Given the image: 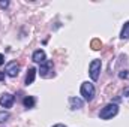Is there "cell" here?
<instances>
[{"label":"cell","mask_w":129,"mask_h":127,"mask_svg":"<svg viewBox=\"0 0 129 127\" xmlns=\"http://www.w3.org/2000/svg\"><path fill=\"white\" fill-rule=\"evenodd\" d=\"M117 112H119V106H117L116 103H108V105H105V106L101 109L99 118H101V120H110V118L116 117Z\"/></svg>","instance_id":"obj_1"},{"label":"cell","mask_w":129,"mask_h":127,"mask_svg":"<svg viewBox=\"0 0 129 127\" xmlns=\"http://www.w3.org/2000/svg\"><path fill=\"white\" fill-rule=\"evenodd\" d=\"M80 91H81V96L84 97V100H87V102H90V100L95 97V93H96L95 85H93L92 82H83Z\"/></svg>","instance_id":"obj_2"},{"label":"cell","mask_w":129,"mask_h":127,"mask_svg":"<svg viewBox=\"0 0 129 127\" xmlns=\"http://www.w3.org/2000/svg\"><path fill=\"white\" fill-rule=\"evenodd\" d=\"M101 67H102V61L101 60H93L90 66H89V73H90V78L92 81H98L99 79V73H101Z\"/></svg>","instance_id":"obj_3"},{"label":"cell","mask_w":129,"mask_h":127,"mask_svg":"<svg viewBox=\"0 0 129 127\" xmlns=\"http://www.w3.org/2000/svg\"><path fill=\"white\" fill-rule=\"evenodd\" d=\"M39 73L42 78H50V76H54V72H53V63L51 61H45V63L41 64L39 67Z\"/></svg>","instance_id":"obj_4"},{"label":"cell","mask_w":129,"mask_h":127,"mask_svg":"<svg viewBox=\"0 0 129 127\" xmlns=\"http://www.w3.org/2000/svg\"><path fill=\"white\" fill-rule=\"evenodd\" d=\"M5 73L8 76H11V78H15L20 73V64L17 61H9L6 64V67H5Z\"/></svg>","instance_id":"obj_5"},{"label":"cell","mask_w":129,"mask_h":127,"mask_svg":"<svg viewBox=\"0 0 129 127\" xmlns=\"http://www.w3.org/2000/svg\"><path fill=\"white\" fill-rule=\"evenodd\" d=\"M14 102H15V97L11 93H3L0 96V106H3V108H12Z\"/></svg>","instance_id":"obj_6"},{"label":"cell","mask_w":129,"mask_h":127,"mask_svg":"<svg viewBox=\"0 0 129 127\" xmlns=\"http://www.w3.org/2000/svg\"><path fill=\"white\" fill-rule=\"evenodd\" d=\"M32 60L35 63H45L47 61V55H45V51H42V49H36L35 52H33L32 55Z\"/></svg>","instance_id":"obj_7"},{"label":"cell","mask_w":129,"mask_h":127,"mask_svg":"<svg viewBox=\"0 0 129 127\" xmlns=\"http://www.w3.org/2000/svg\"><path fill=\"white\" fill-rule=\"evenodd\" d=\"M69 105H71V109H81L84 106V102L80 99V97H69Z\"/></svg>","instance_id":"obj_8"},{"label":"cell","mask_w":129,"mask_h":127,"mask_svg":"<svg viewBox=\"0 0 129 127\" xmlns=\"http://www.w3.org/2000/svg\"><path fill=\"white\" fill-rule=\"evenodd\" d=\"M35 76H36V69H35V67H29L27 75H26V85H30V84H33Z\"/></svg>","instance_id":"obj_9"},{"label":"cell","mask_w":129,"mask_h":127,"mask_svg":"<svg viewBox=\"0 0 129 127\" xmlns=\"http://www.w3.org/2000/svg\"><path fill=\"white\" fill-rule=\"evenodd\" d=\"M23 105H24V108H33L35 105H36V99L33 97V96H26L24 99H23Z\"/></svg>","instance_id":"obj_10"},{"label":"cell","mask_w":129,"mask_h":127,"mask_svg":"<svg viewBox=\"0 0 129 127\" xmlns=\"http://www.w3.org/2000/svg\"><path fill=\"white\" fill-rule=\"evenodd\" d=\"M120 37L122 39H129V21L125 23V26L122 29V33H120Z\"/></svg>","instance_id":"obj_11"},{"label":"cell","mask_w":129,"mask_h":127,"mask_svg":"<svg viewBox=\"0 0 129 127\" xmlns=\"http://www.w3.org/2000/svg\"><path fill=\"white\" fill-rule=\"evenodd\" d=\"M9 117H11V114H9L8 111H0V124L5 123V121H8Z\"/></svg>","instance_id":"obj_12"},{"label":"cell","mask_w":129,"mask_h":127,"mask_svg":"<svg viewBox=\"0 0 129 127\" xmlns=\"http://www.w3.org/2000/svg\"><path fill=\"white\" fill-rule=\"evenodd\" d=\"M101 48H102L101 40H99V39H93V40H92V49L98 51V49H101Z\"/></svg>","instance_id":"obj_13"},{"label":"cell","mask_w":129,"mask_h":127,"mask_svg":"<svg viewBox=\"0 0 129 127\" xmlns=\"http://www.w3.org/2000/svg\"><path fill=\"white\" fill-rule=\"evenodd\" d=\"M8 6H9V2H8V0H5V2L0 0V9H6Z\"/></svg>","instance_id":"obj_14"},{"label":"cell","mask_w":129,"mask_h":127,"mask_svg":"<svg viewBox=\"0 0 129 127\" xmlns=\"http://www.w3.org/2000/svg\"><path fill=\"white\" fill-rule=\"evenodd\" d=\"M119 76H120V78H128V76H129L128 70H120V73H119Z\"/></svg>","instance_id":"obj_15"},{"label":"cell","mask_w":129,"mask_h":127,"mask_svg":"<svg viewBox=\"0 0 129 127\" xmlns=\"http://www.w3.org/2000/svg\"><path fill=\"white\" fill-rule=\"evenodd\" d=\"M2 64H5V55L3 54H0V66Z\"/></svg>","instance_id":"obj_16"},{"label":"cell","mask_w":129,"mask_h":127,"mask_svg":"<svg viewBox=\"0 0 129 127\" xmlns=\"http://www.w3.org/2000/svg\"><path fill=\"white\" fill-rule=\"evenodd\" d=\"M123 96H125V97H129V87H128V88H125V91H123Z\"/></svg>","instance_id":"obj_17"},{"label":"cell","mask_w":129,"mask_h":127,"mask_svg":"<svg viewBox=\"0 0 129 127\" xmlns=\"http://www.w3.org/2000/svg\"><path fill=\"white\" fill-rule=\"evenodd\" d=\"M5 76H6V73L5 72H0V81H5Z\"/></svg>","instance_id":"obj_18"},{"label":"cell","mask_w":129,"mask_h":127,"mask_svg":"<svg viewBox=\"0 0 129 127\" xmlns=\"http://www.w3.org/2000/svg\"><path fill=\"white\" fill-rule=\"evenodd\" d=\"M53 127H66V126H63V124H56V126H53Z\"/></svg>","instance_id":"obj_19"}]
</instances>
